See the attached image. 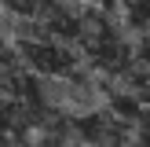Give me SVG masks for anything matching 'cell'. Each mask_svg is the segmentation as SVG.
I'll return each instance as SVG.
<instances>
[{"mask_svg": "<svg viewBox=\"0 0 150 147\" xmlns=\"http://www.w3.org/2000/svg\"><path fill=\"white\" fill-rule=\"evenodd\" d=\"M136 140H146L150 143V118H139V125H136V132H132Z\"/></svg>", "mask_w": 150, "mask_h": 147, "instance_id": "obj_5", "label": "cell"}, {"mask_svg": "<svg viewBox=\"0 0 150 147\" xmlns=\"http://www.w3.org/2000/svg\"><path fill=\"white\" fill-rule=\"evenodd\" d=\"M81 4H88V7H106L110 0H81Z\"/></svg>", "mask_w": 150, "mask_h": 147, "instance_id": "obj_6", "label": "cell"}, {"mask_svg": "<svg viewBox=\"0 0 150 147\" xmlns=\"http://www.w3.org/2000/svg\"><path fill=\"white\" fill-rule=\"evenodd\" d=\"M15 51H18L22 70L37 81H70V77H77V66H81L73 44L55 37V33H48V29L44 33L33 29V33L18 37Z\"/></svg>", "mask_w": 150, "mask_h": 147, "instance_id": "obj_1", "label": "cell"}, {"mask_svg": "<svg viewBox=\"0 0 150 147\" xmlns=\"http://www.w3.org/2000/svg\"><path fill=\"white\" fill-rule=\"evenodd\" d=\"M18 77H22V63H18V51L11 48V44L0 37V88H7V85H18Z\"/></svg>", "mask_w": 150, "mask_h": 147, "instance_id": "obj_4", "label": "cell"}, {"mask_svg": "<svg viewBox=\"0 0 150 147\" xmlns=\"http://www.w3.org/2000/svg\"><path fill=\"white\" fill-rule=\"evenodd\" d=\"M18 118H22V103L7 88H0V143L18 136Z\"/></svg>", "mask_w": 150, "mask_h": 147, "instance_id": "obj_2", "label": "cell"}, {"mask_svg": "<svg viewBox=\"0 0 150 147\" xmlns=\"http://www.w3.org/2000/svg\"><path fill=\"white\" fill-rule=\"evenodd\" d=\"M0 7H4L11 19H18V22H40L44 15H48L51 0H0Z\"/></svg>", "mask_w": 150, "mask_h": 147, "instance_id": "obj_3", "label": "cell"}]
</instances>
